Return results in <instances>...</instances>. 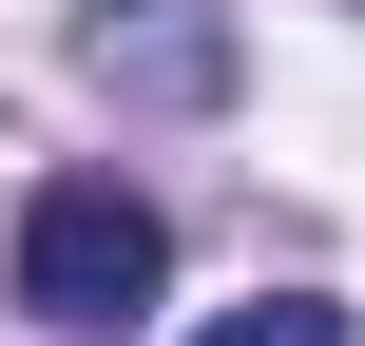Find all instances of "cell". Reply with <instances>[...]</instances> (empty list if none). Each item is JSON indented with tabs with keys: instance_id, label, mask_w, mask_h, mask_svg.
I'll list each match as a JSON object with an SVG mask.
<instances>
[{
	"instance_id": "cell-2",
	"label": "cell",
	"mask_w": 365,
	"mask_h": 346,
	"mask_svg": "<svg viewBox=\"0 0 365 346\" xmlns=\"http://www.w3.org/2000/svg\"><path fill=\"white\" fill-rule=\"evenodd\" d=\"M96 77H115V96H212L231 39H212V19H96Z\"/></svg>"
},
{
	"instance_id": "cell-3",
	"label": "cell",
	"mask_w": 365,
	"mask_h": 346,
	"mask_svg": "<svg viewBox=\"0 0 365 346\" xmlns=\"http://www.w3.org/2000/svg\"><path fill=\"white\" fill-rule=\"evenodd\" d=\"M212 346H346V308H327V289H269V308H231Z\"/></svg>"
},
{
	"instance_id": "cell-1",
	"label": "cell",
	"mask_w": 365,
	"mask_h": 346,
	"mask_svg": "<svg viewBox=\"0 0 365 346\" xmlns=\"http://www.w3.org/2000/svg\"><path fill=\"white\" fill-rule=\"evenodd\" d=\"M154 289H173V231H154V193H115V173H58V193L19 212V308H38V327L115 346Z\"/></svg>"
}]
</instances>
